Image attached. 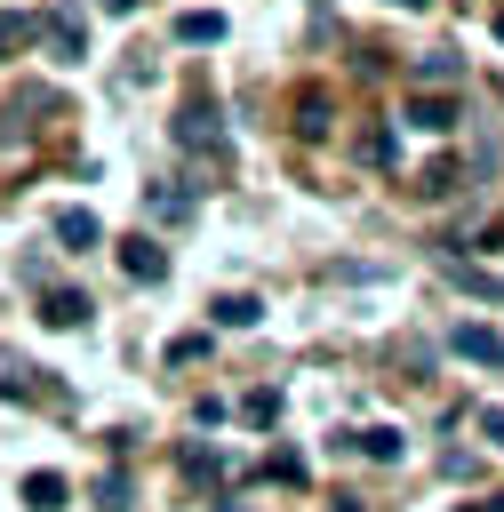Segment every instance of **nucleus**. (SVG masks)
Wrapping results in <instances>:
<instances>
[{
  "label": "nucleus",
  "instance_id": "f257e3e1",
  "mask_svg": "<svg viewBox=\"0 0 504 512\" xmlns=\"http://www.w3.org/2000/svg\"><path fill=\"white\" fill-rule=\"evenodd\" d=\"M176 144H184V152H224V128H216V104H208V96H192V104L176 112Z\"/></svg>",
  "mask_w": 504,
  "mask_h": 512
},
{
  "label": "nucleus",
  "instance_id": "f03ea898",
  "mask_svg": "<svg viewBox=\"0 0 504 512\" xmlns=\"http://www.w3.org/2000/svg\"><path fill=\"white\" fill-rule=\"evenodd\" d=\"M120 272L152 288V280H168V248H160L152 232H128V240H120Z\"/></svg>",
  "mask_w": 504,
  "mask_h": 512
},
{
  "label": "nucleus",
  "instance_id": "7ed1b4c3",
  "mask_svg": "<svg viewBox=\"0 0 504 512\" xmlns=\"http://www.w3.org/2000/svg\"><path fill=\"white\" fill-rule=\"evenodd\" d=\"M448 352H456V360H472V368H496V376H504V336H496V328H480V320H464V328L448 336Z\"/></svg>",
  "mask_w": 504,
  "mask_h": 512
},
{
  "label": "nucleus",
  "instance_id": "20e7f679",
  "mask_svg": "<svg viewBox=\"0 0 504 512\" xmlns=\"http://www.w3.org/2000/svg\"><path fill=\"white\" fill-rule=\"evenodd\" d=\"M40 40L56 48V64H80V56H88V40H80V16H72V8H56V16L40 24Z\"/></svg>",
  "mask_w": 504,
  "mask_h": 512
},
{
  "label": "nucleus",
  "instance_id": "39448f33",
  "mask_svg": "<svg viewBox=\"0 0 504 512\" xmlns=\"http://www.w3.org/2000/svg\"><path fill=\"white\" fill-rule=\"evenodd\" d=\"M176 40H184V48H216V40H224V16H216V8H184V16H176Z\"/></svg>",
  "mask_w": 504,
  "mask_h": 512
},
{
  "label": "nucleus",
  "instance_id": "423d86ee",
  "mask_svg": "<svg viewBox=\"0 0 504 512\" xmlns=\"http://www.w3.org/2000/svg\"><path fill=\"white\" fill-rule=\"evenodd\" d=\"M56 240L80 256V248H96V240H104V224H96L88 208H56Z\"/></svg>",
  "mask_w": 504,
  "mask_h": 512
},
{
  "label": "nucleus",
  "instance_id": "0eeeda50",
  "mask_svg": "<svg viewBox=\"0 0 504 512\" xmlns=\"http://www.w3.org/2000/svg\"><path fill=\"white\" fill-rule=\"evenodd\" d=\"M40 320H48V328H80V320H88V296H80V288H48V296H40Z\"/></svg>",
  "mask_w": 504,
  "mask_h": 512
},
{
  "label": "nucleus",
  "instance_id": "6e6552de",
  "mask_svg": "<svg viewBox=\"0 0 504 512\" xmlns=\"http://www.w3.org/2000/svg\"><path fill=\"white\" fill-rule=\"evenodd\" d=\"M208 320H216V328H256V320H264V304H256L248 288H232V296H216V304H208Z\"/></svg>",
  "mask_w": 504,
  "mask_h": 512
},
{
  "label": "nucleus",
  "instance_id": "1a4fd4ad",
  "mask_svg": "<svg viewBox=\"0 0 504 512\" xmlns=\"http://www.w3.org/2000/svg\"><path fill=\"white\" fill-rule=\"evenodd\" d=\"M64 496H72L64 472H24V504H32V512H64Z\"/></svg>",
  "mask_w": 504,
  "mask_h": 512
},
{
  "label": "nucleus",
  "instance_id": "9d476101",
  "mask_svg": "<svg viewBox=\"0 0 504 512\" xmlns=\"http://www.w3.org/2000/svg\"><path fill=\"white\" fill-rule=\"evenodd\" d=\"M408 120H416L424 136H448V128H456V104H448V96H408Z\"/></svg>",
  "mask_w": 504,
  "mask_h": 512
},
{
  "label": "nucleus",
  "instance_id": "9b49d317",
  "mask_svg": "<svg viewBox=\"0 0 504 512\" xmlns=\"http://www.w3.org/2000/svg\"><path fill=\"white\" fill-rule=\"evenodd\" d=\"M352 448H360V456H376V464H400V448H408V440H400V424H368V432H352Z\"/></svg>",
  "mask_w": 504,
  "mask_h": 512
},
{
  "label": "nucleus",
  "instance_id": "f8f14e48",
  "mask_svg": "<svg viewBox=\"0 0 504 512\" xmlns=\"http://www.w3.org/2000/svg\"><path fill=\"white\" fill-rule=\"evenodd\" d=\"M40 40V16H16V8H0V56H16V48H32Z\"/></svg>",
  "mask_w": 504,
  "mask_h": 512
},
{
  "label": "nucleus",
  "instance_id": "ddd939ff",
  "mask_svg": "<svg viewBox=\"0 0 504 512\" xmlns=\"http://www.w3.org/2000/svg\"><path fill=\"white\" fill-rule=\"evenodd\" d=\"M416 80L424 88H456L464 80V56H416Z\"/></svg>",
  "mask_w": 504,
  "mask_h": 512
},
{
  "label": "nucleus",
  "instance_id": "4468645a",
  "mask_svg": "<svg viewBox=\"0 0 504 512\" xmlns=\"http://www.w3.org/2000/svg\"><path fill=\"white\" fill-rule=\"evenodd\" d=\"M296 136H328V96H320V88L296 96Z\"/></svg>",
  "mask_w": 504,
  "mask_h": 512
},
{
  "label": "nucleus",
  "instance_id": "2eb2a0df",
  "mask_svg": "<svg viewBox=\"0 0 504 512\" xmlns=\"http://www.w3.org/2000/svg\"><path fill=\"white\" fill-rule=\"evenodd\" d=\"M448 280H456V288H472V296H488V304H504V280H496V272H480V264H448Z\"/></svg>",
  "mask_w": 504,
  "mask_h": 512
},
{
  "label": "nucleus",
  "instance_id": "dca6fc26",
  "mask_svg": "<svg viewBox=\"0 0 504 512\" xmlns=\"http://www.w3.org/2000/svg\"><path fill=\"white\" fill-rule=\"evenodd\" d=\"M0 392H16V400H40V384H32V368H24L16 352H0Z\"/></svg>",
  "mask_w": 504,
  "mask_h": 512
},
{
  "label": "nucleus",
  "instance_id": "f3484780",
  "mask_svg": "<svg viewBox=\"0 0 504 512\" xmlns=\"http://www.w3.org/2000/svg\"><path fill=\"white\" fill-rule=\"evenodd\" d=\"M152 216H160V224H184V216H192V192H168V184H160V192H152Z\"/></svg>",
  "mask_w": 504,
  "mask_h": 512
},
{
  "label": "nucleus",
  "instance_id": "a211bd4d",
  "mask_svg": "<svg viewBox=\"0 0 504 512\" xmlns=\"http://www.w3.org/2000/svg\"><path fill=\"white\" fill-rule=\"evenodd\" d=\"M96 504H104V512H128V472H104V480H96Z\"/></svg>",
  "mask_w": 504,
  "mask_h": 512
},
{
  "label": "nucleus",
  "instance_id": "6ab92c4d",
  "mask_svg": "<svg viewBox=\"0 0 504 512\" xmlns=\"http://www.w3.org/2000/svg\"><path fill=\"white\" fill-rule=\"evenodd\" d=\"M240 416H248V424H272V416H280V392H248Z\"/></svg>",
  "mask_w": 504,
  "mask_h": 512
},
{
  "label": "nucleus",
  "instance_id": "aec40b11",
  "mask_svg": "<svg viewBox=\"0 0 504 512\" xmlns=\"http://www.w3.org/2000/svg\"><path fill=\"white\" fill-rule=\"evenodd\" d=\"M360 160H376V168H384V160H392V128H368V136H360Z\"/></svg>",
  "mask_w": 504,
  "mask_h": 512
},
{
  "label": "nucleus",
  "instance_id": "412c9836",
  "mask_svg": "<svg viewBox=\"0 0 504 512\" xmlns=\"http://www.w3.org/2000/svg\"><path fill=\"white\" fill-rule=\"evenodd\" d=\"M264 472H272V480H288V488H296V480H304V456H288V448H280V456H272V464H264Z\"/></svg>",
  "mask_w": 504,
  "mask_h": 512
},
{
  "label": "nucleus",
  "instance_id": "4be33fe9",
  "mask_svg": "<svg viewBox=\"0 0 504 512\" xmlns=\"http://www.w3.org/2000/svg\"><path fill=\"white\" fill-rule=\"evenodd\" d=\"M480 432H488V440L504 448V408H480Z\"/></svg>",
  "mask_w": 504,
  "mask_h": 512
},
{
  "label": "nucleus",
  "instance_id": "5701e85b",
  "mask_svg": "<svg viewBox=\"0 0 504 512\" xmlns=\"http://www.w3.org/2000/svg\"><path fill=\"white\" fill-rule=\"evenodd\" d=\"M96 8H104V16H128V8H144V0H96Z\"/></svg>",
  "mask_w": 504,
  "mask_h": 512
},
{
  "label": "nucleus",
  "instance_id": "b1692460",
  "mask_svg": "<svg viewBox=\"0 0 504 512\" xmlns=\"http://www.w3.org/2000/svg\"><path fill=\"white\" fill-rule=\"evenodd\" d=\"M464 512H504V496H488V504H464Z\"/></svg>",
  "mask_w": 504,
  "mask_h": 512
},
{
  "label": "nucleus",
  "instance_id": "393cba45",
  "mask_svg": "<svg viewBox=\"0 0 504 512\" xmlns=\"http://www.w3.org/2000/svg\"><path fill=\"white\" fill-rule=\"evenodd\" d=\"M328 512H360V504H352V496H336V504H328Z\"/></svg>",
  "mask_w": 504,
  "mask_h": 512
},
{
  "label": "nucleus",
  "instance_id": "a878e982",
  "mask_svg": "<svg viewBox=\"0 0 504 512\" xmlns=\"http://www.w3.org/2000/svg\"><path fill=\"white\" fill-rule=\"evenodd\" d=\"M392 8H432V0H392Z\"/></svg>",
  "mask_w": 504,
  "mask_h": 512
},
{
  "label": "nucleus",
  "instance_id": "bb28decb",
  "mask_svg": "<svg viewBox=\"0 0 504 512\" xmlns=\"http://www.w3.org/2000/svg\"><path fill=\"white\" fill-rule=\"evenodd\" d=\"M496 40H504V8H496Z\"/></svg>",
  "mask_w": 504,
  "mask_h": 512
},
{
  "label": "nucleus",
  "instance_id": "cd10ccee",
  "mask_svg": "<svg viewBox=\"0 0 504 512\" xmlns=\"http://www.w3.org/2000/svg\"><path fill=\"white\" fill-rule=\"evenodd\" d=\"M224 512H240V504H224Z\"/></svg>",
  "mask_w": 504,
  "mask_h": 512
}]
</instances>
